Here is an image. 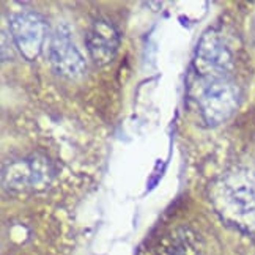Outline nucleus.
Instances as JSON below:
<instances>
[{
	"label": "nucleus",
	"mask_w": 255,
	"mask_h": 255,
	"mask_svg": "<svg viewBox=\"0 0 255 255\" xmlns=\"http://www.w3.org/2000/svg\"><path fill=\"white\" fill-rule=\"evenodd\" d=\"M46 19L35 11L17 13L9 21L11 40L25 60H35L40 55L46 40Z\"/></svg>",
	"instance_id": "6"
},
{
	"label": "nucleus",
	"mask_w": 255,
	"mask_h": 255,
	"mask_svg": "<svg viewBox=\"0 0 255 255\" xmlns=\"http://www.w3.org/2000/svg\"><path fill=\"white\" fill-rule=\"evenodd\" d=\"M49 62L54 71L66 79H81L87 71V62L73 41L71 30L62 24L55 28L49 44Z\"/></svg>",
	"instance_id": "5"
},
{
	"label": "nucleus",
	"mask_w": 255,
	"mask_h": 255,
	"mask_svg": "<svg viewBox=\"0 0 255 255\" xmlns=\"http://www.w3.org/2000/svg\"><path fill=\"white\" fill-rule=\"evenodd\" d=\"M85 46L95 65L111 63L120 47V32L109 19L96 17L85 35Z\"/></svg>",
	"instance_id": "7"
},
{
	"label": "nucleus",
	"mask_w": 255,
	"mask_h": 255,
	"mask_svg": "<svg viewBox=\"0 0 255 255\" xmlns=\"http://www.w3.org/2000/svg\"><path fill=\"white\" fill-rule=\"evenodd\" d=\"M235 70V52L227 38L216 28H208L195 49L191 73L232 74Z\"/></svg>",
	"instance_id": "4"
},
{
	"label": "nucleus",
	"mask_w": 255,
	"mask_h": 255,
	"mask_svg": "<svg viewBox=\"0 0 255 255\" xmlns=\"http://www.w3.org/2000/svg\"><path fill=\"white\" fill-rule=\"evenodd\" d=\"M52 178V165L44 156H27L3 165L2 183L8 191L25 192L46 188Z\"/></svg>",
	"instance_id": "3"
},
{
	"label": "nucleus",
	"mask_w": 255,
	"mask_h": 255,
	"mask_svg": "<svg viewBox=\"0 0 255 255\" xmlns=\"http://www.w3.org/2000/svg\"><path fill=\"white\" fill-rule=\"evenodd\" d=\"M153 255H202V240L191 227H176L158 241Z\"/></svg>",
	"instance_id": "8"
},
{
	"label": "nucleus",
	"mask_w": 255,
	"mask_h": 255,
	"mask_svg": "<svg viewBox=\"0 0 255 255\" xmlns=\"http://www.w3.org/2000/svg\"><path fill=\"white\" fill-rule=\"evenodd\" d=\"M189 101L207 126H218L232 119L241 103V90L232 74L191 73Z\"/></svg>",
	"instance_id": "2"
},
{
	"label": "nucleus",
	"mask_w": 255,
	"mask_h": 255,
	"mask_svg": "<svg viewBox=\"0 0 255 255\" xmlns=\"http://www.w3.org/2000/svg\"><path fill=\"white\" fill-rule=\"evenodd\" d=\"M210 202L221 221L255 241V165H235L210 186Z\"/></svg>",
	"instance_id": "1"
}]
</instances>
